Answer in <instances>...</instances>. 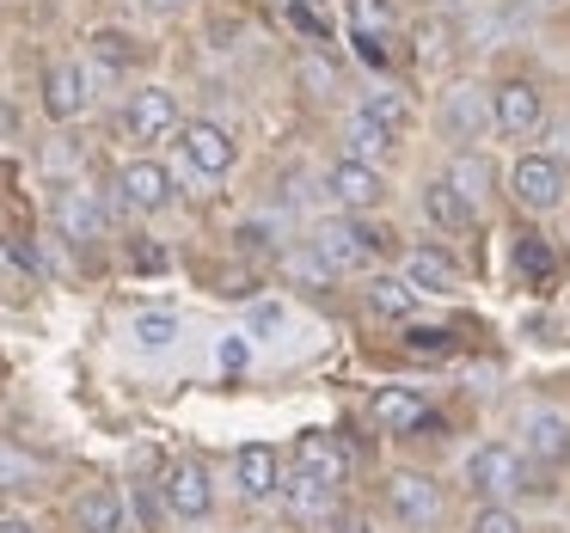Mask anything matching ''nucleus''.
Returning <instances> with one entry per match:
<instances>
[{"instance_id": "10", "label": "nucleus", "mask_w": 570, "mask_h": 533, "mask_svg": "<svg viewBox=\"0 0 570 533\" xmlns=\"http://www.w3.org/2000/svg\"><path fill=\"white\" fill-rule=\"evenodd\" d=\"M56 234L75 239V246L105 239V203L92 190H56Z\"/></svg>"}, {"instance_id": "4", "label": "nucleus", "mask_w": 570, "mask_h": 533, "mask_svg": "<svg viewBox=\"0 0 570 533\" xmlns=\"http://www.w3.org/2000/svg\"><path fill=\"white\" fill-rule=\"evenodd\" d=\"M509 197L533 215L558 209V203H564V166L546 160V154H521V160L509 166Z\"/></svg>"}, {"instance_id": "27", "label": "nucleus", "mask_w": 570, "mask_h": 533, "mask_svg": "<svg viewBox=\"0 0 570 533\" xmlns=\"http://www.w3.org/2000/svg\"><path fill=\"white\" fill-rule=\"evenodd\" d=\"M393 31V0H350V38H386Z\"/></svg>"}, {"instance_id": "18", "label": "nucleus", "mask_w": 570, "mask_h": 533, "mask_svg": "<svg viewBox=\"0 0 570 533\" xmlns=\"http://www.w3.org/2000/svg\"><path fill=\"white\" fill-rule=\"evenodd\" d=\"M75 527L80 533H124V496H117V484H92V491H80Z\"/></svg>"}, {"instance_id": "3", "label": "nucleus", "mask_w": 570, "mask_h": 533, "mask_svg": "<svg viewBox=\"0 0 570 533\" xmlns=\"http://www.w3.org/2000/svg\"><path fill=\"white\" fill-rule=\"evenodd\" d=\"M546 124V92L533 80H503L491 92V129H503L509 141H528Z\"/></svg>"}, {"instance_id": "12", "label": "nucleus", "mask_w": 570, "mask_h": 533, "mask_svg": "<svg viewBox=\"0 0 570 533\" xmlns=\"http://www.w3.org/2000/svg\"><path fill=\"white\" fill-rule=\"evenodd\" d=\"M521 447H528L533 466H570V417H558V411H540V417H528V430H521Z\"/></svg>"}, {"instance_id": "40", "label": "nucleus", "mask_w": 570, "mask_h": 533, "mask_svg": "<svg viewBox=\"0 0 570 533\" xmlns=\"http://www.w3.org/2000/svg\"><path fill=\"white\" fill-rule=\"evenodd\" d=\"M337 533H362V521L356 515H337Z\"/></svg>"}, {"instance_id": "28", "label": "nucleus", "mask_w": 570, "mask_h": 533, "mask_svg": "<svg viewBox=\"0 0 570 533\" xmlns=\"http://www.w3.org/2000/svg\"><path fill=\"white\" fill-rule=\"evenodd\" d=\"M362 111H368L374 124H386L393 136H405V124H411V105L399 99V92H368V99H362Z\"/></svg>"}, {"instance_id": "8", "label": "nucleus", "mask_w": 570, "mask_h": 533, "mask_svg": "<svg viewBox=\"0 0 570 533\" xmlns=\"http://www.w3.org/2000/svg\"><path fill=\"white\" fill-rule=\"evenodd\" d=\"M386 509H393L405 527H430V521L442 515V496H435V484L423 478V472H393V478H386Z\"/></svg>"}, {"instance_id": "22", "label": "nucleus", "mask_w": 570, "mask_h": 533, "mask_svg": "<svg viewBox=\"0 0 570 533\" xmlns=\"http://www.w3.org/2000/svg\"><path fill=\"white\" fill-rule=\"evenodd\" d=\"M43 478V460L26 454L19 442H0V491H31Z\"/></svg>"}, {"instance_id": "36", "label": "nucleus", "mask_w": 570, "mask_h": 533, "mask_svg": "<svg viewBox=\"0 0 570 533\" xmlns=\"http://www.w3.org/2000/svg\"><path fill=\"white\" fill-rule=\"evenodd\" d=\"M252 325H258V332H276V325H283V307H271V300H264V307L252 313Z\"/></svg>"}, {"instance_id": "21", "label": "nucleus", "mask_w": 570, "mask_h": 533, "mask_svg": "<svg viewBox=\"0 0 570 533\" xmlns=\"http://www.w3.org/2000/svg\"><path fill=\"white\" fill-rule=\"evenodd\" d=\"M448 185H454L460 197H466L472 209H479V197L497 185V166L484 160V154H460V160H454V172H448Z\"/></svg>"}, {"instance_id": "30", "label": "nucleus", "mask_w": 570, "mask_h": 533, "mask_svg": "<svg viewBox=\"0 0 570 533\" xmlns=\"http://www.w3.org/2000/svg\"><path fill=\"white\" fill-rule=\"evenodd\" d=\"M92 56H99L105 68H129L136 62V38H124V31H99V38H92Z\"/></svg>"}, {"instance_id": "6", "label": "nucleus", "mask_w": 570, "mask_h": 533, "mask_svg": "<svg viewBox=\"0 0 570 533\" xmlns=\"http://www.w3.org/2000/svg\"><path fill=\"white\" fill-rule=\"evenodd\" d=\"M178 129V99L166 87H141V92H129V105H124V136L129 141H160V136H173Z\"/></svg>"}, {"instance_id": "15", "label": "nucleus", "mask_w": 570, "mask_h": 533, "mask_svg": "<svg viewBox=\"0 0 570 533\" xmlns=\"http://www.w3.org/2000/svg\"><path fill=\"white\" fill-rule=\"evenodd\" d=\"M87 75H80V62H56L50 75H43V111L56 117V124H75L80 111H87Z\"/></svg>"}, {"instance_id": "1", "label": "nucleus", "mask_w": 570, "mask_h": 533, "mask_svg": "<svg viewBox=\"0 0 570 533\" xmlns=\"http://www.w3.org/2000/svg\"><path fill=\"white\" fill-rule=\"evenodd\" d=\"M381 251H386V234L368 221H356V215L325 221L320 234H313V258H320L325 270H362V264H374Z\"/></svg>"}, {"instance_id": "37", "label": "nucleus", "mask_w": 570, "mask_h": 533, "mask_svg": "<svg viewBox=\"0 0 570 533\" xmlns=\"http://www.w3.org/2000/svg\"><path fill=\"white\" fill-rule=\"evenodd\" d=\"M0 533H38L31 521H19V515H0Z\"/></svg>"}, {"instance_id": "5", "label": "nucleus", "mask_w": 570, "mask_h": 533, "mask_svg": "<svg viewBox=\"0 0 570 533\" xmlns=\"http://www.w3.org/2000/svg\"><path fill=\"white\" fill-rule=\"evenodd\" d=\"M178 154H185V160L197 166L203 178H222V172H234V160H239L234 136H227L222 124H203V117H190V124H178Z\"/></svg>"}, {"instance_id": "13", "label": "nucleus", "mask_w": 570, "mask_h": 533, "mask_svg": "<svg viewBox=\"0 0 570 533\" xmlns=\"http://www.w3.org/2000/svg\"><path fill=\"white\" fill-rule=\"evenodd\" d=\"M399 283L411 288V295H454V283H460V264L448 258L442 246H417L405 258V276Z\"/></svg>"}, {"instance_id": "32", "label": "nucleus", "mask_w": 570, "mask_h": 533, "mask_svg": "<svg viewBox=\"0 0 570 533\" xmlns=\"http://www.w3.org/2000/svg\"><path fill=\"white\" fill-rule=\"evenodd\" d=\"M472 533H521V515L503 503H484L479 515H472Z\"/></svg>"}, {"instance_id": "11", "label": "nucleus", "mask_w": 570, "mask_h": 533, "mask_svg": "<svg viewBox=\"0 0 570 533\" xmlns=\"http://www.w3.org/2000/svg\"><path fill=\"white\" fill-rule=\"evenodd\" d=\"M325 185H332V197L344 203L350 215H362V209H374V203L386 197V178L374 172L368 160H337L332 172H325Z\"/></svg>"}, {"instance_id": "14", "label": "nucleus", "mask_w": 570, "mask_h": 533, "mask_svg": "<svg viewBox=\"0 0 570 533\" xmlns=\"http://www.w3.org/2000/svg\"><path fill=\"white\" fill-rule=\"evenodd\" d=\"M295 472H307L313 484H325V491H337V484H344V472H350V460H344V447H337L332 435L307 430V435L295 442Z\"/></svg>"}, {"instance_id": "2", "label": "nucleus", "mask_w": 570, "mask_h": 533, "mask_svg": "<svg viewBox=\"0 0 570 533\" xmlns=\"http://www.w3.org/2000/svg\"><path fill=\"white\" fill-rule=\"evenodd\" d=\"M521 478H528V466H521V454L509 442H484L466 454V484L484 503H503L509 491H521Z\"/></svg>"}, {"instance_id": "35", "label": "nucleus", "mask_w": 570, "mask_h": 533, "mask_svg": "<svg viewBox=\"0 0 570 533\" xmlns=\"http://www.w3.org/2000/svg\"><path fill=\"white\" fill-rule=\"evenodd\" d=\"M442 337L448 332H411V349H417V356H423V349H430V356H442Z\"/></svg>"}, {"instance_id": "33", "label": "nucleus", "mask_w": 570, "mask_h": 533, "mask_svg": "<svg viewBox=\"0 0 570 533\" xmlns=\"http://www.w3.org/2000/svg\"><path fill=\"white\" fill-rule=\"evenodd\" d=\"M301 87L307 92H337V68L320 62V56H307V62H301Z\"/></svg>"}, {"instance_id": "24", "label": "nucleus", "mask_w": 570, "mask_h": 533, "mask_svg": "<svg viewBox=\"0 0 570 533\" xmlns=\"http://www.w3.org/2000/svg\"><path fill=\"white\" fill-rule=\"evenodd\" d=\"M368 307L381 313V319H411V307H417V295H411L399 276H374L368 283Z\"/></svg>"}, {"instance_id": "9", "label": "nucleus", "mask_w": 570, "mask_h": 533, "mask_svg": "<svg viewBox=\"0 0 570 533\" xmlns=\"http://www.w3.org/2000/svg\"><path fill=\"white\" fill-rule=\"evenodd\" d=\"M117 190H124V203H129V209L160 215L166 203H173V172H166L160 160H129L124 172H117Z\"/></svg>"}, {"instance_id": "38", "label": "nucleus", "mask_w": 570, "mask_h": 533, "mask_svg": "<svg viewBox=\"0 0 570 533\" xmlns=\"http://www.w3.org/2000/svg\"><path fill=\"white\" fill-rule=\"evenodd\" d=\"M154 13H178V7H190V0H148Z\"/></svg>"}, {"instance_id": "26", "label": "nucleus", "mask_w": 570, "mask_h": 533, "mask_svg": "<svg viewBox=\"0 0 570 533\" xmlns=\"http://www.w3.org/2000/svg\"><path fill=\"white\" fill-rule=\"evenodd\" d=\"M350 141H356V154H350V160H368V154H393V148H399V136H393L386 124H374L368 111L350 117Z\"/></svg>"}, {"instance_id": "34", "label": "nucleus", "mask_w": 570, "mask_h": 533, "mask_svg": "<svg viewBox=\"0 0 570 533\" xmlns=\"http://www.w3.org/2000/svg\"><path fill=\"white\" fill-rule=\"evenodd\" d=\"M350 43H356V56H362L368 68H386V62H393V50H386V38H350Z\"/></svg>"}, {"instance_id": "7", "label": "nucleus", "mask_w": 570, "mask_h": 533, "mask_svg": "<svg viewBox=\"0 0 570 533\" xmlns=\"http://www.w3.org/2000/svg\"><path fill=\"white\" fill-rule=\"evenodd\" d=\"M166 509H173L178 521H203L215 509V484H209V472L197 466V460H178L173 472H166Z\"/></svg>"}, {"instance_id": "16", "label": "nucleus", "mask_w": 570, "mask_h": 533, "mask_svg": "<svg viewBox=\"0 0 570 533\" xmlns=\"http://www.w3.org/2000/svg\"><path fill=\"white\" fill-rule=\"evenodd\" d=\"M442 124H448V136H454V141H479L484 129H491V92L454 87L442 99Z\"/></svg>"}, {"instance_id": "29", "label": "nucleus", "mask_w": 570, "mask_h": 533, "mask_svg": "<svg viewBox=\"0 0 570 533\" xmlns=\"http://www.w3.org/2000/svg\"><path fill=\"white\" fill-rule=\"evenodd\" d=\"M173 337H178V319H173V313H141V319H136V344H141V349H166Z\"/></svg>"}, {"instance_id": "25", "label": "nucleus", "mask_w": 570, "mask_h": 533, "mask_svg": "<svg viewBox=\"0 0 570 533\" xmlns=\"http://www.w3.org/2000/svg\"><path fill=\"white\" fill-rule=\"evenodd\" d=\"M283 496H288V509H295L301 521H313V515H332V491H325V484H313L307 472H295V478L283 484Z\"/></svg>"}, {"instance_id": "19", "label": "nucleus", "mask_w": 570, "mask_h": 533, "mask_svg": "<svg viewBox=\"0 0 570 533\" xmlns=\"http://www.w3.org/2000/svg\"><path fill=\"white\" fill-rule=\"evenodd\" d=\"M423 215H430V221L442 227V234H466L479 209H472V203L460 197L454 185H448V178H430V185H423Z\"/></svg>"}, {"instance_id": "23", "label": "nucleus", "mask_w": 570, "mask_h": 533, "mask_svg": "<svg viewBox=\"0 0 570 533\" xmlns=\"http://www.w3.org/2000/svg\"><path fill=\"white\" fill-rule=\"evenodd\" d=\"M417 62L423 68H448V62H454V26H448L442 13L417 26Z\"/></svg>"}, {"instance_id": "20", "label": "nucleus", "mask_w": 570, "mask_h": 533, "mask_svg": "<svg viewBox=\"0 0 570 533\" xmlns=\"http://www.w3.org/2000/svg\"><path fill=\"white\" fill-rule=\"evenodd\" d=\"M368 417H374V430L399 435V430H411V423H423V398L411 393V386H381V393L368 398Z\"/></svg>"}, {"instance_id": "31", "label": "nucleus", "mask_w": 570, "mask_h": 533, "mask_svg": "<svg viewBox=\"0 0 570 533\" xmlns=\"http://www.w3.org/2000/svg\"><path fill=\"white\" fill-rule=\"evenodd\" d=\"M515 270H528L533 283H540L546 270H552V258H546V246H540V234H521L515 239Z\"/></svg>"}, {"instance_id": "17", "label": "nucleus", "mask_w": 570, "mask_h": 533, "mask_svg": "<svg viewBox=\"0 0 570 533\" xmlns=\"http://www.w3.org/2000/svg\"><path fill=\"white\" fill-rule=\"evenodd\" d=\"M234 478H239V491H246V496H276V491H283V466H276V447L246 442V447L234 454Z\"/></svg>"}, {"instance_id": "39", "label": "nucleus", "mask_w": 570, "mask_h": 533, "mask_svg": "<svg viewBox=\"0 0 570 533\" xmlns=\"http://www.w3.org/2000/svg\"><path fill=\"white\" fill-rule=\"evenodd\" d=\"M13 129H19V117L7 111V105H0V136H13Z\"/></svg>"}, {"instance_id": "41", "label": "nucleus", "mask_w": 570, "mask_h": 533, "mask_svg": "<svg viewBox=\"0 0 570 533\" xmlns=\"http://www.w3.org/2000/svg\"><path fill=\"white\" fill-rule=\"evenodd\" d=\"M540 7H564V0H540Z\"/></svg>"}]
</instances>
